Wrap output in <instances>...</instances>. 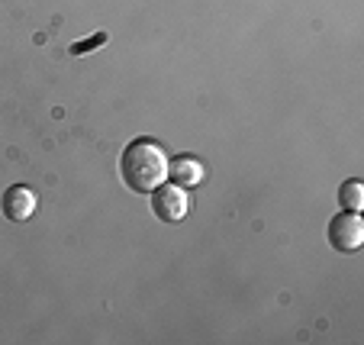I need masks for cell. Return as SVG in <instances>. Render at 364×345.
Instances as JSON below:
<instances>
[{
    "label": "cell",
    "instance_id": "8992f818",
    "mask_svg": "<svg viewBox=\"0 0 364 345\" xmlns=\"http://www.w3.org/2000/svg\"><path fill=\"white\" fill-rule=\"evenodd\" d=\"M338 203H342L348 213H361L364 210V184L361 181H345L342 187H338Z\"/></svg>",
    "mask_w": 364,
    "mask_h": 345
},
{
    "label": "cell",
    "instance_id": "3957f363",
    "mask_svg": "<svg viewBox=\"0 0 364 345\" xmlns=\"http://www.w3.org/2000/svg\"><path fill=\"white\" fill-rule=\"evenodd\" d=\"M329 242L336 252H345V255H351V252H358L364 245V223L358 213H338L332 216L329 223Z\"/></svg>",
    "mask_w": 364,
    "mask_h": 345
},
{
    "label": "cell",
    "instance_id": "5b68a950",
    "mask_svg": "<svg viewBox=\"0 0 364 345\" xmlns=\"http://www.w3.org/2000/svg\"><path fill=\"white\" fill-rule=\"evenodd\" d=\"M203 165H200L193 155H181V159H174V161H168V178L174 181V184H181V187H197V184H203Z\"/></svg>",
    "mask_w": 364,
    "mask_h": 345
},
{
    "label": "cell",
    "instance_id": "277c9868",
    "mask_svg": "<svg viewBox=\"0 0 364 345\" xmlns=\"http://www.w3.org/2000/svg\"><path fill=\"white\" fill-rule=\"evenodd\" d=\"M0 207H4V216L14 223H26L29 216L36 213V207H39V201H36V193L29 191L26 184H14L4 191V197H0Z\"/></svg>",
    "mask_w": 364,
    "mask_h": 345
},
{
    "label": "cell",
    "instance_id": "6da1fadb",
    "mask_svg": "<svg viewBox=\"0 0 364 345\" xmlns=\"http://www.w3.org/2000/svg\"><path fill=\"white\" fill-rule=\"evenodd\" d=\"M119 174L126 187L136 193H151L159 184L168 181V155L159 142L151 139H136L126 145L123 159H119Z\"/></svg>",
    "mask_w": 364,
    "mask_h": 345
},
{
    "label": "cell",
    "instance_id": "7a4b0ae2",
    "mask_svg": "<svg viewBox=\"0 0 364 345\" xmlns=\"http://www.w3.org/2000/svg\"><path fill=\"white\" fill-rule=\"evenodd\" d=\"M151 213L165 223H181L191 213V197L181 184H159L151 191Z\"/></svg>",
    "mask_w": 364,
    "mask_h": 345
}]
</instances>
